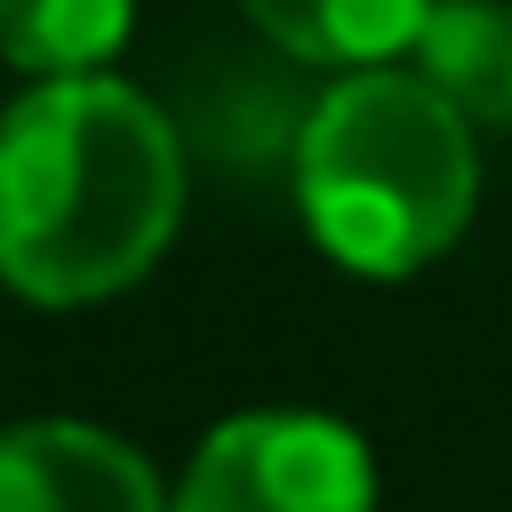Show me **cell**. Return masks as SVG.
<instances>
[{
    "label": "cell",
    "mask_w": 512,
    "mask_h": 512,
    "mask_svg": "<svg viewBox=\"0 0 512 512\" xmlns=\"http://www.w3.org/2000/svg\"><path fill=\"white\" fill-rule=\"evenodd\" d=\"M176 128L120 80H40L0 120V280L32 304L128 288L176 232Z\"/></svg>",
    "instance_id": "obj_1"
},
{
    "label": "cell",
    "mask_w": 512,
    "mask_h": 512,
    "mask_svg": "<svg viewBox=\"0 0 512 512\" xmlns=\"http://www.w3.org/2000/svg\"><path fill=\"white\" fill-rule=\"evenodd\" d=\"M296 200L320 248L352 272H416L480 200L472 120L408 64L336 80L296 136Z\"/></svg>",
    "instance_id": "obj_2"
},
{
    "label": "cell",
    "mask_w": 512,
    "mask_h": 512,
    "mask_svg": "<svg viewBox=\"0 0 512 512\" xmlns=\"http://www.w3.org/2000/svg\"><path fill=\"white\" fill-rule=\"evenodd\" d=\"M368 448L304 408H256L200 440L176 512H368Z\"/></svg>",
    "instance_id": "obj_3"
},
{
    "label": "cell",
    "mask_w": 512,
    "mask_h": 512,
    "mask_svg": "<svg viewBox=\"0 0 512 512\" xmlns=\"http://www.w3.org/2000/svg\"><path fill=\"white\" fill-rule=\"evenodd\" d=\"M0 512H160V480L96 424H16L0 432Z\"/></svg>",
    "instance_id": "obj_4"
},
{
    "label": "cell",
    "mask_w": 512,
    "mask_h": 512,
    "mask_svg": "<svg viewBox=\"0 0 512 512\" xmlns=\"http://www.w3.org/2000/svg\"><path fill=\"white\" fill-rule=\"evenodd\" d=\"M416 72L472 128H512V8L504 0H440L416 32Z\"/></svg>",
    "instance_id": "obj_5"
},
{
    "label": "cell",
    "mask_w": 512,
    "mask_h": 512,
    "mask_svg": "<svg viewBox=\"0 0 512 512\" xmlns=\"http://www.w3.org/2000/svg\"><path fill=\"white\" fill-rule=\"evenodd\" d=\"M440 0H248L256 32L280 48V56H304V64H376V56H400L416 48L424 16Z\"/></svg>",
    "instance_id": "obj_6"
},
{
    "label": "cell",
    "mask_w": 512,
    "mask_h": 512,
    "mask_svg": "<svg viewBox=\"0 0 512 512\" xmlns=\"http://www.w3.org/2000/svg\"><path fill=\"white\" fill-rule=\"evenodd\" d=\"M120 40H128V0H0V56L40 80L96 72Z\"/></svg>",
    "instance_id": "obj_7"
}]
</instances>
